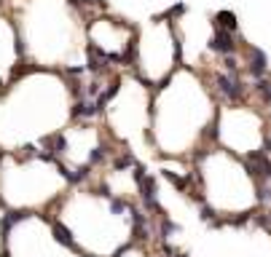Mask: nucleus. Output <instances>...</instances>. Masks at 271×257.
<instances>
[{
  "mask_svg": "<svg viewBox=\"0 0 271 257\" xmlns=\"http://www.w3.org/2000/svg\"><path fill=\"white\" fill-rule=\"evenodd\" d=\"M215 89L220 94V100H226V102H239L247 94V86L242 83V78L234 75V72H226V70L215 75Z\"/></svg>",
  "mask_w": 271,
  "mask_h": 257,
  "instance_id": "f257e3e1",
  "label": "nucleus"
},
{
  "mask_svg": "<svg viewBox=\"0 0 271 257\" xmlns=\"http://www.w3.org/2000/svg\"><path fill=\"white\" fill-rule=\"evenodd\" d=\"M209 49H212L215 54H220V59L236 54V49H239V43H236V32L217 30L215 35H212V41H209Z\"/></svg>",
  "mask_w": 271,
  "mask_h": 257,
  "instance_id": "f03ea898",
  "label": "nucleus"
},
{
  "mask_svg": "<svg viewBox=\"0 0 271 257\" xmlns=\"http://www.w3.org/2000/svg\"><path fill=\"white\" fill-rule=\"evenodd\" d=\"M100 113H102V104L97 100H75V104L70 110V118L72 121H94Z\"/></svg>",
  "mask_w": 271,
  "mask_h": 257,
  "instance_id": "7ed1b4c3",
  "label": "nucleus"
},
{
  "mask_svg": "<svg viewBox=\"0 0 271 257\" xmlns=\"http://www.w3.org/2000/svg\"><path fill=\"white\" fill-rule=\"evenodd\" d=\"M247 56H250L247 72L255 78V81H261V78L266 75V70H269V59H266V54H263L261 49H255V46H247Z\"/></svg>",
  "mask_w": 271,
  "mask_h": 257,
  "instance_id": "20e7f679",
  "label": "nucleus"
},
{
  "mask_svg": "<svg viewBox=\"0 0 271 257\" xmlns=\"http://www.w3.org/2000/svg\"><path fill=\"white\" fill-rule=\"evenodd\" d=\"M51 233H54V241H59L62 247H70V249H78L75 241H72L70 230L62 225V222H51Z\"/></svg>",
  "mask_w": 271,
  "mask_h": 257,
  "instance_id": "39448f33",
  "label": "nucleus"
},
{
  "mask_svg": "<svg viewBox=\"0 0 271 257\" xmlns=\"http://www.w3.org/2000/svg\"><path fill=\"white\" fill-rule=\"evenodd\" d=\"M253 91L263 100V104H266V107H271V81H269V78H261V81H255V83H253Z\"/></svg>",
  "mask_w": 271,
  "mask_h": 257,
  "instance_id": "423d86ee",
  "label": "nucleus"
},
{
  "mask_svg": "<svg viewBox=\"0 0 271 257\" xmlns=\"http://www.w3.org/2000/svg\"><path fill=\"white\" fill-rule=\"evenodd\" d=\"M215 19H217V30H226V32H236V27H239V24H236V16L231 14V11H223V14H217Z\"/></svg>",
  "mask_w": 271,
  "mask_h": 257,
  "instance_id": "0eeeda50",
  "label": "nucleus"
},
{
  "mask_svg": "<svg viewBox=\"0 0 271 257\" xmlns=\"http://www.w3.org/2000/svg\"><path fill=\"white\" fill-rule=\"evenodd\" d=\"M253 217H255L258 225H263V228H269V230H271V209H266L263 214H253Z\"/></svg>",
  "mask_w": 271,
  "mask_h": 257,
  "instance_id": "6e6552de",
  "label": "nucleus"
},
{
  "mask_svg": "<svg viewBox=\"0 0 271 257\" xmlns=\"http://www.w3.org/2000/svg\"><path fill=\"white\" fill-rule=\"evenodd\" d=\"M3 91H5V86H3V81H0V94H3Z\"/></svg>",
  "mask_w": 271,
  "mask_h": 257,
  "instance_id": "1a4fd4ad",
  "label": "nucleus"
}]
</instances>
